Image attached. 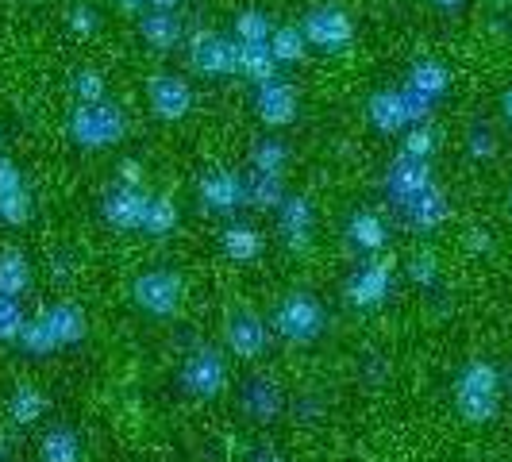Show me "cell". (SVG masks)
<instances>
[{
	"label": "cell",
	"mask_w": 512,
	"mask_h": 462,
	"mask_svg": "<svg viewBox=\"0 0 512 462\" xmlns=\"http://www.w3.org/2000/svg\"><path fill=\"white\" fill-rule=\"evenodd\" d=\"M305 39L312 47H320V51H343L351 39H355V24H351V16L343 12V8H335V4H320V8H312L305 16Z\"/></svg>",
	"instance_id": "cell-1"
},
{
	"label": "cell",
	"mask_w": 512,
	"mask_h": 462,
	"mask_svg": "<svg viewBox=\"0 0 512 462\" xmlns=\"http://www.w3.org/2000/svg\"><path fill=\"white\" fill-rule=\"evenodd\" d=\"M274 328H278L289 343H312L316 335L324 332V312L316 305V297L293 293V297H285V305L278 308Z\"/></svg>",
	"instance_id": "cell-2"
},
{
	"label": "cell",
	"mask_w": 512,
	"mask_h": 462,
	"mask_svg": "<svg viewBox=\"0 0 512 462\" xmlns=\"http://www.w3.org/2000/svg\"><path fill=\"white\" fill-rule=\"evenodd\" d=\"M147 101H151V112L158 120L178 124L193 108V89H189V81H181V74L162 70V74H151V81H147Z\"/></svg>",
	"instance_id": "cell-3"
},
{
	"label": "cell",
	"mask_w": 512,
	"mask_h": 462,
	"mask_svg": "<svg viewBox=\"0 0 512 462\" xmlns=\"http://www.w3.org/2000/svg\"><path fill=\"white\" fill-rule=\"evenodd\" d=\"M255 108H258V120L266 128H285V124L297 120V89L285 77H266L258 85Z\"/></svg>",
	"instance_id": "cell-4"
},
{
	"label": "cell",
	"mask_w": 512,
	"mask_h": 462,
	"mask_svg": "<svg viewBox=\"0 0 512 462\" xmlns=\"http://www.w3.org/2000/svg\"><path fill=\"white\" fill-rule=\"evenodd\" d=\"M135 301L154 312V316H170L181 301V282L170 274V270H151V274H139L135 285H131Z\"/></svg>",
	"instance_id": "cell-5"
},
{
	"label": "cell",
	"mask_w": 512,
	"mask_h": 462,
	"mask_svg": "<svg viewBox=\"0 0 512 462\" xmlns=\"http://www.w3.org/2000/svg\"><path fill=\"white\" fill-rule=\"evenodd\" d=\"M239 47H231V43H224L220 35H197L193 39V47H189V58H193V66L201 70V74H228V70H235L239 66Z\"/></svg>",
	"instance_id": "cell-6"
},
{
	"label": "cell",
	"mask_w": 512,
	"mask_h": 462,
	"mask_svg": "<svg viewBox=\"0 0 512 462\" xmlns=\"http://www.w3.org/2000/svg\"><path fill=\"white\" fill-rule=\"evenodd\" d=\"M266 339H270V328L262 324V316H258V312H231L228 343L239 351V355H243V359H255V355H262Z\"/></svg>",
	"instance_id": "cell-7"
},
{
	"label": "cell",
	"mask_w": 512,
	"mask_h": 462,
	"mask_svg": "<svg viewBox=\"0 0 512 462\" xmlns=\"http://www.w3.org/2000/svg\"><path fill=\"white\" fill-rule=\"evenodd\" d=\"M139 39L151 47V51H174L181 43V20L174 12H143L139 16Z\"/></svg>",
	"instance_id": "cell-8"
},
{
	"label": "cell",
	"mask_w": 512,
	"mask_h": 462,
	"mask_svg": "<svg viewBox=\"0 0 512 462\" xmlns=\"http://www.w3.org/2000/svg\"><path fill=\"white\" fill-rule=\"evenodd\" d=\"M201 201L216 212H228V208L243 205L247 201V185L228 174V170H212L205 181H201Z\"/></svg>",
	"instance_id": "cell-9"
},
{
	"label": "cell",
	"mask_w": 512,
	"mask_h": 462,
	"mask_svg": "<svg viewBox=\"0 0 512 462\" xmlns=\"http://www.w3.org/2000/svg\"><path fill=\"white\" fill-rule=\"evenodd\" d=\"M185 385L193 389V393H216L220 385H224V362L216 351H197L193 359L185 362Z\"/></svg>",
	"instance_id": "cell-10"
},
{
	"label": "cell",
	"mask_w": 512,
	"mask_h": 462,
	"mask_svg": "<svg viewBox=\"0 0 512 462\" xmlns=\"http://www.w3.org/2000/svg\"><path fill=\"white\" fill-rule=\"evenodd\" d=\"M270 58L274 62H282V66H293V62H301L308 51V39H305V31L297 24H282V27H274L270 31Z\"/></svg>",
	"instance_id": "cell-11"
},
{
	"label": "cell",
	"mask_w": 512,
	"mask_h": 462,
	"mask_svg": "<svg viewBox=\"0 0 512 462\" xmlns=\"http://www.w3.org/2000/svg\"><path fill=\"white\" fill-rule=\"evenodd\" d=\"M282 228L289 243H301V239L308 243V235H312V205H308V197H289V205L282 208Z\"/></svg>",
	"instance_id": "cell-12"
},
{
	"label": "cell",
	"mask_w": 512,
	"mask_h": 462,
	"mask_svg": "<svg viewBox=\"0 0 512 462\" xmlns=\"http://www.w3.org/2000/svg\"><path fill=\"white\" fill-rule=\"evenodd\" d=\"M224 251H228L231 258H239V262H251V258H258V251H262V235H258V228H251V224H231V228L224 231Z\"/></svg>",
	"instance_id": "cell-13"
},
{
	"label": "cell",
	"mask_w": 512,
	"mask_h": 462,
	"mask_svg": "<svg viewBox=\"0 0 512 462\" xmlns=\"http://www.w3.org/2000/svg\"><path fill=\"white\" fill-rule=\"evenodd\" d=\"M235 31H239L243 47H266V43H270V24H266V16H262V12H255V8L239 12Z\"/></svg>",
	"instance_id": "cell-14"
},
{
	"label": "cell",
	"mask_w": 512,
	"mask_h": 462,
	"mask_svg": "<svg viewBox=\"0 0 512 462\" xmlns=\"http://www.w3.org/2000/svg\"><path fill=\"white\" fill-rule=\"evenodd\" d=\"M351 239L362 247H382L385 243V224L374 212H355L351 216Z\"/></svg>",
	"instance_id": "cell-15"
},
{
	"label": "cell",
	"mask_w": 512,
	"mask_h": 462,
	"mask_svg": "<svg viewBox=\"0 0 512 462\" xmlns=\"http://www.w3.org/2000/svg\"><path fill=\"white\" fill-rule=\"evenodd\" d=\"M285 147L278 139H262L255 147V174H282Z\"/></svg>",
	"instance_id": "cell-16"
},
{
	"label": "cell",
	"mask_w": 512,
	"mask_h": 462,
	"mask_svg": "<svg viewBox=\"0 0 512 462\" xmlns=\"http://www.w3.org/2000/svg\"><path fill=\"white\" fill-rule=\"evenodd\" d=\"M412 85L420 89V93H443L447 89V70L443 66H436V62H420L416 70H412Z\"/></svg>",
	"instance_id": "cell-17"
},
{
	"label": "cell",
	"mask_w": 512,
	"mask_h": 462,
	"mask_svg": "<svg viewBox=\"0 0 512 462\" xmlns=\"http://www.w3.org/2000/svg\"><path fill=\"white\" fill-rule=\"evenodd\" d=\"M432 151H436V131L416 128L409 139H405V158H412V162H424Z\"/></svg>",
	"instance_id": "cell-18"
},
{
	"label": "cell",
	"mask_w": 512,
	"mask_h": 462,
	"mask_svg": "<svg viewBox=\"0 0 512 462\" xmlns=\"http://www.w3.org/2000/svg\"><path fill=\"white\" fill-rule=\"evenodd\" d=\"M466 147H470V154H474V158H493V154H497V139H493V131H489L486 124H474V128H470V143H466Z\"/></svg>",
	"instance_id": "cell-19"
},
{
	"label": "cell",
	"mask_w": 512,
	"mask_h": 462,
	"mask_svg": "<svg viewBox=\"0 0 512 462\" xmlns=\"http://www.w3.org/2000/svg\"><path fill=\"white\" fill-rule=\"evenodd\" d=\"M77 93L97 101V97H101V77L93 74V70H89V74H77Z\"/></svg>",
	"instance_id": "cell-20"
},
{
	"label": "cell",
	"mask_w": 512,
	"mask_h": 462,
	"mask_svg": "<svg viewBox=\"0 0 512 462\" xmlns=\"http://www.w3.org/2000/svg\"><path fill=\"white\" fill-rule=\"evenodd\" d=\"M501 112H505V120L512 124V85L505 89V97H501Z\"/></svg>",
	"instance_id": "cell-21"
},
{
	"label": "cell",
	"mask_w": 512,
	"mask_h": 462,
	"mask_svg": "<svg viewBox=\"0 0 512 462\" xmlns=\"http://www.w3.org/2000/svg\"><path fill=\"white\" fill-rule=\"evenodd\" d=\"M147 4L158 8V12H174V4H178V0H147Z\"/></svg>",
	"instance_id": "cell-22"
},
{
	"label": "cell",
	"mask_w": 512,
	"mask_h": 462,
	"mask_svg": "<svg viewBox=\"0 0 512 462\" xmlns=\"http://www.w3.org/2000/svg\"><path fill=\"white\" fill-rule=\"evenodd\" d=\"M436 4H439V8H459L462 0H436Z\"/></svg>",
	"instance_id": "cell-23"
},
{
	"label": "cell",
	"mask_w": 512,
	"mask_h": 462,
	"mask_svg": "<svg viewBox=\"0 0 512 462\" xmlns=\"http://www.w3.org/2000/svg\"><path fill=\"white\" fill-rule=\"evenodd\" d=\"M509 216H512V185H509Z\"/></svg>",
	"instance_id": "cell-24"
}]
</instances>
